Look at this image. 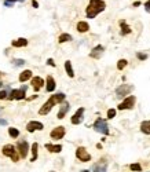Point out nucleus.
I'll return each mask as SVG.
<instances>
[{"label": "nucleus", "instance_id": "nucleus-1", "mask_svg": "<svg viewBox=\"0 0 150 172\" xmlns=\"http://www.w3.org/2000/svg\"><path fill=\"white\" fill-rule=\"evenodd\" d=\"M65 98H66L65 94H62V92H59V94H55V95H52V97H50L48 101H47L46 103L40 107L39 114H40V116H46V114H48L50 112H51L52 107L55 106L57 103H62V102L65 101Z\"/></svg>", "mask_w": 150, "mask_h": 172}, {"label": "nucleus", "instance_id": "nucleus-2", "mask_svg": "<svg viewBox=\"0 0 150 172\" xmlns=\"http://www.w3.org/2000/svg\"><path fill=\"white\" fill-rule=\"evenodd\" d=\"M106 8V3L103 0H90V4L85 8V15L88 18H95V17L105 11Z\"/></svg>", "mask_w": 150, "mask_h": 172}, {"label": "nucleus", "instance_id": "nucleus-3", "mask_svg": "<svg viewBox=\"0 0 150 172\" xmlns=\"http://www.w3.org/2000/svg\"><path fill=\"white\" fill-rule=\"evenodd\" d=\"M94 130L99 134H103V135H109V127H108V121L103 120V118H98V120L94 123Z\"/></svg>", "mask_w": 150, "mask_h": 172}, {"label": "nucleus", "instance_id": "nucleus-4", "mask_svg": "<svg viewBox=\"0 0 150 172\" xmlns=\"http://www.w3.org/2000/svg\"><path fill=\"white\" fill-rule=\"evenodd\" d=\"M135 102H136V98L135 97H132V95H131V97H127L121 103H118L117 109L118 110H131V109H134Z\"/></svg>", "mask_w": 150, "mask_h": 172}, {"label": "nucleus", "instance_id": "nucleus-5", "mask_svg": "<svg viewBox=\"0 0 150 172\" xmlns=\"http://www.w3.org/2000/svg\"><path fill=\"white\" fill-rule=\"evenodd\" d=\"M26 90H28V87H21L18 88V90H13V91L10 92V95H8V99H11V101H22V99H25V95H26Z\"/></svg>", "mask_w": 150, "mask_h": 172}, {"label": "nucleus", "instance_id": "nucleus-6", "mask_svg": "<svg viewBox=\"0 0 150 172\" xmlns=\"http://www.w3.org/2000/svg\"><path fill=\"white\" fill-rule=\"evenodd\" d=\"M2 152H3V154L6 157H10L14 162H17L18 160H20V157H21V156L17 154L15 147H14L13 145H6V146H3V150H2Z\"/></svg>", "mask_w": 150, "mask_h": 172}, {"label": "nucleus", "instance_id": "nucleus-7", "mask_svg": "<svg viewBox=\"0 0 150 172\" xmlns=\"http://www.w3.org/2000/svg\"><path fill=\"white\" fill-rule=\"evenodd\" d=\"M65 132H66L65 127L59 125V127H55V128L51 131L50 137H51V139H54V140H59V139H62V138L65 137Z\"/></svg>", "mask_w": 150, "mask_h": 172}, {"label": "nucleus", "instance_id": "nucleus-8", "mask_svg": "<svg viewBox=\"0 0 150 172\" xmlns=\"http://www.w3.org/2000/svg\"><path fill=\"white\" fill-rule=\"evenodd\" d=\"M76 157H77L80 161L83 162H87L91 160V154H88V152L85 150V147H77V150H76Z\"/></svg>", "mask_w": 150, "mask_h": 172}, {"label": "nucleus", "instance_id": "nucleus-9", "mask_svg": "<svg viewBox=\"0 0 150 172\" xmlns=\"http://www.w3.org/2000/svg\"><path fill=\"white\" fill-rule=\"evenodd\" d=\"M132 90H134V87H132V85H130V84H123V85H120V87L116 90V95H117L118 98H124L125 95L130 94Z\"/></svg>", "mask_w": 150, "mask_h": 172}, {"label": "nucleus", "instance_id": "nucleus-10", "mask_svg": "<svg viewBox=\"0 0 150 172\" xmlns=\"http://www.w3.org/2000/svg\"><path fill=\"white\" fill-rule=\"evenodd\" d=\"M44 127L40 121H36V120H32L29 123L26 124V131L28 132H35V131H41Z\"/></svg>", "mask_w": 150, "mask_h": 172}, {"label": "nucleus", "instance_id": "nucleus-11", "mask_svg": "<svg viewBox=\"0 0 150 172\" xmlns=\"http://www.w3.org/2000/svg\"><path fill=\"white\" fill-rule=\"evenodd\" d=\"M84 107H80V109H77V112H76L75 114L72 116V124H75V125H77V124H80L83 121V116H84Z\"/></svg>", "mask_w": 150, "mask_h": 172}, {"label": "nucleus", "instance_id": "nucleus-12", "mask_svg": "<svg viewBox=\"0 0 150 172\" xmlns=\"http://www.w3.org/2000/svg\"><path fill=\"white\" fill-rule=\"evenodd\" d=\"M18 150H20V156L22 158H25L28 156V152H29V143L26 142V140H21L18 142Z\"/></svg>", "mask_w": 150, "mask_h": 172}, {"label": "nucleus", "instance_id": "nucleus-13", "mask_svg": "<svg viewBox=\"0 0 150 172\" xmlns=\"http://www.w3.org/2000/svg\"><path fill=\"white\" fill-rule=\"evenodd\" d=\"M103 51H105L103 46L98 44V46H95L94 48L91 50V52H90V57H91V58H94V59H99L102 57V54H103Z\"/></svg>", "mask_w": 150, "mask_h": 172}, {"label": "nucleus", "instance_id": "nucleus-14", "mask_svg": "<svg viewBox=\"0 0 150 172\" xmlns=\"http://www.w3.org/2000/svg\"><path fill=\"white\" fill-rule=\"evenodd\" d=\"M44 85V80H43L41 77H39V76H35V77L32 78V87L35 91H39L40 88Z\"/></svg>", "mask_w": 150, "mask_h": 172}, {"label": "nucleus", "instance_id": "nucleus-15", "mask_svg": "<svg viewBox=\"0 0 150 172\" xmlns=\"http://www.w3.org/2000/svg\"><path fill=\"white\" fill-rule=\"evenodd\" d=\"M69 107H70V105H69L66 101H63V102H62V106H61V109H59L58 118H63V117L66 116V113L69 112Z\"/></svg>", "mask_w": 150, "mask_h": 172}, {"label": "nucleus", "instance_id": "nucleus-16", "mask_svg": "<svg viewBox=\"0 0 150 172\" xmlns=\"http://www.w3.org/2000/svg\"><path fill=\"white\" fill-rule=\"evenodd\" d=\"M76 29L78 30V33H85L90 30V25H88V22H85V21H80V22H77Z\"/></svg>", "mask_w": 150, "mask_h": 172}, {"label": "nucleus", "instance_id": "nucleus-17", "mask_svg": "<svg viewBox=\"0 0 150 172\" xmlns=\"http://www.w3.org/2000/svg\"><path fill=\"white\" fill-rule=\"evenodd\" d=\"M46 90H47L48 92H52L54 90H55V80H54V77H52V76H48V77H47Z\"/></svg>", "mask_w": 150, "mask_h": 172}, {"label": "nucleus", "instance_id": "nucleus-18", "mask_svg": "<svg viewBox=\"0 0 150 172\" xmlns=\"http://www.w3.org/2000/svg\"><path fill=\"white\" fill-rule=\"evenodd\" d=\"M11 46L17 47V48H20V47H26L28 46V40L23 39V37H21V39H18V40H13V41H11Z\"/></svg>", "mask_w": 150, "mask_h": 172}, {"label": "nucleus", "instance_id": "nucleus-19", "mask_svg": "<svg viewBox=\"0 0 150 172\" xmlns=\"http://www.w3.org/2000/svg\"><path fill=\"white\" fill-rule=\"evenodd\" d=\"M140 132H143L145 135H150V120H145L140 124Z\"/></svg>", "mask_w": 150, "mask_h": 172}, {"label": "nucleus", "instance_id": "nucleus-20", "mask_svg": "<svg viewBox=\"0 0 150 172\" xmlns=\"http://www.w3.org/2000/svg\"><path fill=\"white\" fill-rule=\"evenodd\" d=\"M46 149L48 150L50 153H59L62 150V146H61V145H51V143H47Z\"/></svg>", "mask_w": 150, "mask_h": 172}, {"label": "nucleus", "instance_id": "nucleus-21", "mask_svg": "<svg viewBox=\"0 0 150 172\" xmlns=\"http://www.w3.org/2000/svg\"><path fill=\"white\" fill-rule=\"evenodd\" d=\"M33 75H32V70H23L22 73L20 75V81L23 83V81H28L29 78H32Z\"/></svg>", "mask_w": 150, "mask_h": 172}, {"label": "nucleus", "instance_id": "nucleus-22", "mask_svg": "<svg viewBox=\"0 0 150 172\" xmlns=\"http://www.w3.org/2000/svg\"><path fill=\"white\" fill-rule=\"evenodd\" d=\"M120 26H121V35H123V36L130 35V33H131V28L127 25V22H125L124 20L120 21Z\"/></svg>", "mask_w": 150, "mask_h": 172}, {"label": "nucleus", "instance_id": "nucleus-23", "mask_svg": "<svg viewBox=\"0 0 150 172\" xmlns=\"http://www.w3.org/2000/svg\"><path fill=\"white\" fill-rule=\"evenodd\" d=\"M65 70H66V73H68V76H69L70 78L75 77V72H73L72 62H70V61H66V62H65Z\"/></svg>", "mask_w": 150, "mask_h": 172}, {"label": "nucleus", "instance_id": "nucleus-24", "mask_svg": "<svg viewBox=\"0 0 150 172\" xmlns=\"http://www.w3.org/2000/svg\"><path fill=\"white\" fill-rule=\"evenodd\" d=\"M37 154H39V145H37V143H33L32 145V158H30V161L32 162L36 161Z\"/></svg>", "mask_w": 150, "mask_h": 172}, {"label": "nucleus", "instance_id": "nucleus-25", "mask_svg": "<svg viewBox=\"0 0 150 172\" xmlns=\"http://www.w3.org/2000/svg\"><path fill=\"white\" fill-rule=\"evenodd\" d=\"M70 40H72V36L68 35V33H61L59 37H58V43H59V44H62V43H65V41H70Z\"/></svg>", "mask_w": 150, "mask_h": 172}, {"label": "nucleus", "instance_id": "nucleus-26", "mask_svg": "<svg viewBox=\"0 0 150 172\" xmlns=\"http://www.w3.org/2000/svg\"><path fill=\"white\" fill-rule=\"evenodd\" d=\"M8 135H10L11 138H18L20 137V131L17 130V128H13V127H11V128H8Z\"/></svg>", "mask_w": 150, "mask_h": 172}, {"label": "nucleus", "instance_id": "nucleus-27", "mask_svg": "<svg viewBox=\"0 0 150 172\" xmlns=\"http://www.w3.org/2000/svg\"><path fill=\"white\" fill-rule=\"evenodd\" d=\"M127 65H128L127 59H120V61L117 62V69H118V70H123V69H124Z\"/></svg>", "mask_w": 150, "mask_h": 172}, {"label": "nucleus", "instance_id": "nucleus-28", "mask_svg": "<svg viewBox=\"0 0 150 172\" xmlns=\"http://www.w3.org/2000/svg\"><path fill=\"white\" fill-rule=\"evenodd\" d=\"M130 168H131V171H135V172H140V171H142V167H140V164H138V162L131 164Z\"/></svg>", "mask_w": 150, "mask_h": 172}, {"label": "nucleus", "instance_id": "nucleus-29", "mask_svg": "<svg viewBox=\"0 0 150 172\" xmlns=\"http://www.w3.org/2000/svg\"><path fill=\"white\" fill-rule=\"evenodd\" d=\"M116 113H117V112L114 110V109H109V110H108V118H109V120L114 118V117H116Z\"/></svg>", "mask_w": 150, "mask_h": 172}, {"label": "nucleus", "instance_id": "nucleus-30", "mask_svg": "<svg viewBox=\"0 0 150 172\" xmlns=\"http://www.w3.org/2000/svg\"><path fill=\"white\" fill-rule=\"evenodd\" d=\"M94 172H106V165H96L94 168Z\"/></svg>", "mask_w": 150, "mask_h": 172}, {"label": "nucleus", "instance_id": "nucleus-31", "mask_svg": "<svg viewBox=\"0 0 150 172\" xmlns=\"http://www.w3.org/2000/svg\"><path fill=\"white\" fill-rule=\"evenodd\" d=\"M136 57H138V59H140V61H145V59H147V55H146V54H143V52H138Z\"/></svg>", "mask_w": 150, "mask_h": 172}, {"label": "nucleus", "instance_id": "nucleus-32", "mask_svg": "<svg viewBox=\"0 0 150 172\" xmlns=\"http://www.w3.org/2000/svg\"><path fill=\"white\" fill-rule=\"evenodd\" d=\"M14 63L17 66H22V65H25V61L23 59H14Z\"/></svg>", "mask_w": 150, "mask_h": 172}, {"label": "nucleus", "instance_id": "nucleus-33", "mask_svg": "<svg viewBox=\"0 0 150 172\" xmlns=\"http://www.w3.org/2000/svg\"><path fill=\"white\" fill-rule=\"evenodd\" d=\"M6 97H7V90L0 91V101H2V99H6Z\"/></svg>", "mask_w": 150, "mask_h": 172}, {"label": "nucleus", "instance_id": "nucleus-34", "mask_svg": "<svg viewBox=\"0 0 150 172\" xmlns=\"http://www.w3.org/2000/svg\"><path fill=\"white\" fill-rule=\"evenodd\" d=\"M145 10H146L147 13H150V0H147L146 3H145Z\"/></svg>", "mask_w": 150, "mask_h": 172}, {"label": "nucleus", "instance_id": "nucleus-35", "mask_svg": "<svg viewBox=\"0 0 150 172\" xmlns=\"http://www.w3.org/2000/svg\"><path fill=\"white\" fill-rule=\"evenodd\" d=\"M32 6L35 7V8H37V7H39V3H37L36 0H33V2H32Z\"/></svg>", "mask_w": 150, "mask_h": 172}, {"label": "nucleus", "instance_id": "nucleus-36", "mask_svg": "<svg viewBox=\"0 0 150 172\" xmlns=\"http://www.w3.org/2000/svg\"><path fill=\"white\" fill-rule=\"evenodd\" d=\"M47 63H48V65H51L52 68L55 66V63H54V61H52V59H48V61H47Z\"/></svg>", "mask_w": 150, "mask_h": 172}, {"label": "nucleus", "instance_id": "nucleus-37", "mask_svg": "<svg viewBox=\"0 0 150 172\" xmlns=\"http://www.w3.org/2000/svg\"><path fill=\"white\" fill-rule=\"evenodd\" d=\"M35 99H37V95H33V97L28 98V101H35Z\"/></svg>", "mask_w": 150, "mask_h": 172}, {"label": "nucleus", "instance_id": "nucleus-38", "mask_svg": "<svg viewBox=\"0 0 150 172\" xmlns=\"http://www.w3.org/2000/svg\"><path fill=\"white\" fill-rule=\"evenodd\" d=\"M6 2H8V3H15V2H23V0H6Z\"/></svg>", "mask_w": 150, "mask_h": 172}, {"label": "nucleus", "instance_id": "nucleus-39", "mask_svg": "<svg viewBox=\"0 0 150 172\" xmlns=\"http://www.w3.org/2000/svg\"><path fill=\"white\" fill-rule=\"evenodd\" d=\"M6 124H7L6 120H0V125H6Z\"/></svg>", "mask_w": 150, "mask_h": 172}, {"label": "nucleus", "instance_id": "nucleus-40", "mask_svg": "<svg viewBox=\"0 0 150 172\" xmlns=\"http://www.w3.org/2000/svg\"><path fill=\"white\" fill-rule=\"evenodd\" d=\"M140 6V2H135L134 3V7H139Z\"/></svg>", "mask_w": 150, "mask_h": 172}, {"label": "nucleus", "instance_id": "nucleus-41", "mask_svg": "<svg viewBox=\"0 0 150 172\" xmlns=\"http://www.w3.org/2000/svg\"><path fill=\"white\" fill-rule=\"evenodd\" d=\"M81 172H90V171H87V169H84V171H81Z\"/></svg>", "mask_w": 150, "mask_h": 172}, {"label": "nucleus", "instance_id": "nucleus-42", "mask_svg": "<svg viewBox=\"0 0 150 172\" xmlns=\"http://www.w3.org/2000/svg\"><path fill=\"white\" fill-rule=\"evenodd\" d=\"M0 77H2V73H0Z\"/></svg>", "mask_w": 150, "mask_h": 172}]
</instances>
